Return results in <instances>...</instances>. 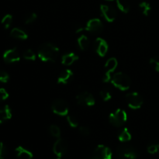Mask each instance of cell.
I'll return each instance as SVG.
<instances>
[{"label": "cell", "instance_id": "cell-12", "mask_svg": "<svg viewBox=\"0 0 159 159\" xmlns=\"http://www.w3.org/2000/svg\"><path fill=\"white\" fill-rule=\"evenodd\" d=\"M85 30L93 34H100L103 30V24L99 19L93 18L89 20Z\"/></svg>", "mask_w": 159, "mask_h": 159}, {"label": "cell", "instance_id": "cell-27", "mask_svg": "<svg viewBox=\"0 0 159 159\" xmlns=\"http://www.w3.org/2000/svg\"><path fill=\"white\" fill-rule=\"evenodd\" d=\"M49 130L51 134L52 135L54 138H59L61 136V130L59 128V127H57L55 124H52V125L50 126Z\"/></svg>", "mask_w": 159, "mask_h": 159}, {"label": "cell", "instance_id": "cell-11", "mask_svg": "<svg viewBox=\"0 0 159 159\" xmlns=\"http://www.w3.org/2000/svg\"><path fill=\"white\" fill-rule=\"evenodd\" d=\"M68 148V146L67 141L62 138H59L53 145V152L56 156L58 157V158H61L63 155L66 154Z\"/></svg>", "mask_w": 159, "mask_h": 159}, {"label": "cell", "instance_id": "cell-32", "mask_svg": "<svg viewBox=\"0 0 159 159\" xmlns=\"http://www.w3.org/2000/svg\"><path fill=\"white\" fill-rule=\"evenodd\" d=\"M6 157H7L6 148L4 144L0 141V159H6Z\"/></svg>", "mask_w": 159, "mask_h": 159}, {"label": "cell", "instance_id": "cell-17", "mask_svg": "<svg viewBox=\"0 0 159 159\" xmlns=\"http://www.w3.org/2000/svg\"><path fill=\"white\" fill-rule=\"evenodd\" d=\"M16 153L18 159H33L34 157L32 152L21 146H19L16 148Z\"/></svg>", "mask_w": 159, "mask_h": 159}, {"label": "cell", "instance_id": "cell-15", "mask_svg": "<svg viewBox=\"0 0 159 159\" xmlns=\"http://www.w3.org/2000/svg\"><path fill=\"white\" fill-rule=\"evenodd\" d=\"M74 76V73L71 69H65L60 73L59 76L57 77V84H68Z\"/></svg>", "mask_w": 159, "mask_h": 159}, {"label": "cell", "instance_id": "cell-20", "mask_svg": "<svg viewBox=\"0 0 159 159\" xmlns=\"http://www.w3.org/2000/svg\"><path fill=\"white\" fill-rule=\"evenodd\" d=\"M77 43L79 49L82 50V51H86L90 44L89 40L88 37L85 35L80 36V37L78 38Z\"/></svg>", "mask_w": 159, "mask_h": 159}, {"label": "cell", "instance_id": "cell-9", "mask_svg": "<svg viewBox=\"0 0 159 159\" xmlns=\"http://www.w3.org/2000/svg\"><path fill=\"white\" fill-rule=\"evenodd\" d=\"M94 159H112L113 154L111 150L105 145H98L93 155Z\"/></svg>", "mask_w": 159, "mask_h": 159}, {"label": "cell", "instance_id": "cell-31", "mask_svg": "<svg viewBox=\"0 0 159 159\" xmlns=\"http://www.w3.org/2000/svg\"><path fill=\"white\" fill-rule=\"evenodd\" d=\"M150 65L153 69L159 72V56H155L150 59Z\"/></svg>", "mask_w": 159, "mask_h": 159}, {"label": "cell", "instance_id": "cell-38", "mask_svg": "<svg viewBox=\"0 0 159 159\" xmlns=\"http://www.w3.org/2000/svg\"><path fill=\"white\" fill-rule=\"evenodd\" d=\"M54 159H61V158H58V157H57V158H54Z\"/></svg>", "mask_w": 159, "mask_h": 159}, {"label": "cell", "instance_id": "cell-22", "mask_svg": "<svg viewBox=\"0 0 159 159\" xmlns=\"http://www.w3.org/2000/svg\"><path fill=\"white\" fill-rule=\"evenodd\" d=\"M116 6L118 9L124 13H127L130 11V4L126 0H116Z\"/></svg>", "mask_w": 159, "mask_h": 159}, {"label": "cell", "instance_id": "cell-34", "mask_svg": "<svg viewBox=\"0 0 159 159\" xmlns=\"http://www.w3.org/2000/svg\"><path fill=\"white\" fill-rule=\"evenodd\" d=\"M8 97H9V93H7V91L3 88L0 89V102L6 100Z\"/></svg>", "mask_w": 159, "mask_h": 159}, {"label": "cell", "instance_id": "cell-23", "mask_svg": "<svg viewBox=\"0 0 159 159\" xmlns=\"http://www.w3.org/2000/svg\"><path fill=\"white\" fill-rule=\"evenodd\" d=\"M12 23V16L10 14H6L2 19L1 23L5 29H9Z\"/></svg>", "mask_w": 159, "mask_h": 159}, {"label": "cell", "instance_id": "cell-24", "mask_svg": "<svg viewBox=\"0 0 159 159\" xmlns=\"http://www.w3.org/2000/svg\"><path fill=\"white\" fill-rule=\"evenodd\" d=\"M140 9L142 11V13L144 14V16H148L149 13H150L151 10H152V7H151L150 4L147 2H142L139 4Z\"/></svg>", "mask_w": 159, "mask_h": 159}, {"label": "cell", "instance_id": "cell-7", "mask_svg": "<svg viewBox=\"0 0 159 159\" xmlns=\"http://www.w3.org/2000/svg\"><path fill=\"white\" fill-rule=\"evenodd\" d=\"M118 65V61L116 60V57H110L108 60L107 61L105 64V69L106 72L104 74L103 78H102V82H110L112 79V74L115 71Z\"/></svg>", "mask_w": 159, "mask_h": 159}, {"label": "cell", "instance_id": "cell-2", "mask_svg": "<svg viewBox=\"0 0 159 159\" xmlns=\"http://www.w3.org/2000/svg\"><path fill=\"white\" fill-rule=\"evenodd\" d=\"M111 83L114 87L117 88L121 91H126L129 89L131 85V79L124 72H116L112 75Z\"/></svg>", "mask_w": 159, "mask_h": 159}, {"label": "cell", "instance_id": "cell-18", "mask_svg": "<svg viewBox=\"0 0 159 159\" xmlns=\"http://www.w3.org/2000/svg\"><path fill=\"white\" fill-rule=\"evenodd\" d=\"M12 118V111L9 106H5L0 109V124L6 122Z\"/></svg>", "mask_w": 159, "mask_h": 159}, {"label": "cell", "instance_id": "cell-28", "mask_svg": "<svg viewBox=\"0 0 159 159\" xmlns=\"http://www.w3.org/2000/svg\"><path fill=\"white\" fill-rule=\"evenodd\" d=\"M99 94H100V96L102 100L105 101V102H107V101L110 100L112 99V94L108 89H102L100 91V93H99Z\"/></svg>", "mask_w": 159, "mask_h": 159}, {"label": "cell", "instance_id": "cell-36", "mask_svg": "<svg viewBox=\"0 0 159 159\" xmlns=\"http://www.w3.org/2000/svg\"><path fill=\"white\" fill-rule=\"evenodd\" d=\"M85 30L84 29L83 27H82V26H80V27H79V28H77V30H76V34H79V33H80V32H82V30Z\"/></svg>", "mask_w": 159, "mask_h": 159}, {"label": "cell", "instance_id": "cell-6", "mask_svg": "<svg viewBox=\"0 0 159 159\" xmlns=\"http://www.w3.org/2000/svg\"><path fill=\"white\" fill-rule=\"evenodd\" d=\"M51 110L55 114L64 116L68 114L69 108L66 101L61 99H57L51 103Z\"/></svg>", "mask_w": 159, "mask_h": 159}, {"label": "cell", "instance_id": "cell-5", "mask_svg": "<svg viewBox=\"0 0 159 159\" xmlns=\"http://www.w3.org/2000/svg\"><path fill=\"white\" fill-rule=\"evenodd\" d=\"M125 98L127 105L132 110H138L142 107L143 103H144L142 96L136 92L127 93Z\"/></svg>", "mask_w": 159, "mask_h": 159}, {"label": "cell", "instance_id": "cell-19", "mask_svg": "<svg viewBox=\"0 0 159 159\" xmlns=\"http://www.w3.org/2000/svg\"><path fill=\"white\" fill-rule=\"evenodd\" d=\"M11 37L13 38L19 39V40H26L28 38V34L23 30L20 28H13L10 32Z\"/></svg>", "mask_w": 159, "mask_h": 159}, {"label": "cell", "instance_id": "cell-14", "mask_svg": "<svg viewBox=\"0 0 159 159\" xmlns=\"http://www.w3.org/2000/svg\"><path fill=\"white\" fill-rule=\"evenodd\" d=\"M3 59L6 63H15L20 61V55L16 48L7 50L3 54Z\"/></svg>", "mask_w": 159, "mask_h": 159}, {"label": "cell", "instance_id": "cell-8", "mask_svg": "<svg viewBox=\"0 0 159 159\" xmlns=\"http://www.w3.org/2000/svg\"><path fill=\"white\" fill-rule=\"evenodd\" d=\"M76 101L79 104L86 107H93L96 103V99L93 94L86 91L82 92L76 96Z\"/></svg>", "mask_w": 159, "mask_h": 159}, {"label": "cell", "instance_id": "cell-1", "mask_svg": "<svg viewBox=\"0 0 159 159\" xmlns=\"http://www.w3.org/2000/svg\"><path fill=\"white\" fill-rule=\"evenodd\" d=\"M38 57L43 62H54L59 54V48L51 43H43L39 47Z\"/></svg>", "mask_w": 159, "mask_h": 159}, {"label": "cell", "instance_id": "cell-16", "mask_svg": "<svg viewBox=\"0 0 159 159\" xmlns=\"http://www.w3.org/2000/svg\"><path fill=\"white\" fill-rule=\"evenodd\" d=\"M79 59V56L73 52L67 53L61 57V63L65 66H70Z\"/></svg>", "mask_w": 159, "mask_h": 159}, {"label": "cell", "instance_id": "cell-13", "mask_svg": "<svg viewBox=\"0 0 159 159\" xmlns=\"http://www.w3.org/2000/svg\"><path fill=\"white\" fill-rule=\"evenodd\" d=\"M94 49L98 55L103 57L107 55V52H108L109 45L104 39L98 37L94 42Z\"/></svg>", "mask_w": 159, "mask_h": 159}, {"label": "cell", "instance_id": "cell-10", "mask_svg": "<svg viewBox=\"0 0 159 159\" xmlns=\"http://www.w3.org/2000/svg\"><path fill=\"white\" fill-rule=\"evenodd\" d=\"M100 11L102 16L109 23L113 22L117 17V12L116 9L113 6H110L109 5H101Z\"/></svg>", "mask_w": 159, "mask_h": 159}, {"label": "cell", "instance_id": "cell-25", "mask_svg": "<svg viewBox=\"0 0 159 159\" xmlns=\"http://www.w3.org/2000/svg\"><path fill=\"white\" fill-rule=\"evenodd\" d=\"M23 57L25 60L27 61H34L36 60V54L34 52V51L31 49H27L23 52Z\"/></svg>", "mask_w": 159, "mask_h": 159}, {"label": "cell", "instance_id": "cell-33", "mask_svg": "<svg viewBox=\"0 0 159 159\" xmlns=\"http://www.w3.org/2000/svg\"><path fill=\"white\" fill-rule=\"evenodd\" d=\"M9 80V75L5 71L0 70V82L1 83H6Z\"/></svg>", "mask_w": 159, "mask_h": 159}, {"label": "cell", "instance_id": "cell-4", "mask_svg": "<svg viewBox=\"0 0 159 159\" xmlns=\"http://www.w3.org/2000/svg\"><path fill=\"white\" fill-rule=\"evenodd\" d=\"M116 154L121 159H136L138 158V152L132 146L123 144L116 149Z\"/></svg>", "mask_w": 159, "mask_h": 159}, {"label": "cell", "instance_id": "cell-30", "mask_svg": "<svg viewBox=\"0 0 159 159\" xmlns=\"http://www.w3.org/2000/svg\"><path fill=\"white\" fill-rule=\"evenodd\" d=\"M148 152L151 155H154V154L158 153L159 152V143H153V144H151L148 146Z\"/></svg>", "mask_w": 159, "mask_h": 159}, {"label": "cell", "instance_id": "cell-37", "mask_svg": "<svg viewBox=\"0 0 159 159\" xmlns=\"http://www.w3.org/2000/svg\"><path fill=\"white\" fill-rule=\"evenodd\" d=\"M85 159H94V158H93V156H92V157H87Z\"/></svg>", "mask_w": 159, "mask_h": 159}, {"label": "cell", "instance_id": "cell-26", "mask_svg": "<svg viewBox=\"0 0 159 159\" xmlns=\"http://www.w3.org/2000/svg\"><path fill=\"white\" fill-rule=\"evenodd\" d=\"M67 122L69 124V126L73 128H75L79 126V121H78L77 118L73 115H67Z\"/></svg>", "mask_w": 159, "mask_h": 159}, {"label": "cell", "instance_id": "cell-3", "mask_svg": "<svg viewBox=\"0 0 159 159\" xmlns=\"http://www.w3.org/2000/svg\"><path fill=\"white\" fill-rule=\"evenodd\" d=\"M110 123L116 127H120L127 122V113L122 109H117L111 113L109 116Z\"/></svg>", "mask_w": 159, "mask_h": 159}, {"label": "cell", "instance_id": "cell-35", "mask_svg": "<svg viewBox=\"0 0 159 159\" xmlns=\"http://www.w3.org/2000/svg\"><path fill=\"white\" fill-rule=\"evenodd\" d=\"M79 132H80V134L82 136L87 137L89 135L90 130L89 127H85V126H82V127H79Z\"/></svg>", "mask_w": 159, "mask_h": 159}, {"label": "cell", "instance_id": "cell-29", "mask_svg": "<svg viewBox=\"0 0 159 159\" xmlns=\"http://www.w3.org/2000/svg\"><path fill=\"white\" fill-rule=\"evenodd\" d=\"M37 15L35 12H30L27 15L25 16L24 18V22L26 24H31L34 22H35V20H37Z\"/></svg>", "mask_w": 159, "mask_h": 159}, {"label": "cell", "instance_id": "cell-21", "mask_svg": "<svg viewBox=\"0 0 159 159\" xmlns=\"http://www.w3.org/2000/svg\"><path fill=\"white\" fill-rule=\"evenodd\" d=\"M118 139L121 142H127L131 140V134L127 127H124L120 130L118 135Z\"/></svg>", "mask_w": 159, "mask_h": 159}, {"label": "cell", "instance_id": "cell-39", "mask_svg": "<svg viewBox=\"0 0 159 159\" xmlns=\"http://www.w3.org/2000/svg\"><path fill=\"white\" fill-rule=\"evenodd\" d=\"M107 1H113V0H107Z\"/></svg>", "mask_w": 159, "mask_h": 159}]
</instances>
